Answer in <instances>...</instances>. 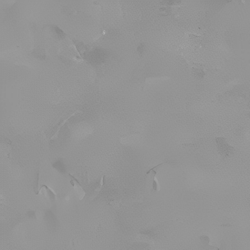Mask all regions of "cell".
Listing matches in <instances>:
<instances>
[{
	"instance_id": "1",
	"label": "cell",
	"mask_w": 250,
	"mask_h": 250,
	"mask_svg": "<svg viewBox=\"0 0 250 250\" xmlns=\"http://www.w3.org/2000/svg\"><path fill=\"white\" fill-rule=\"evenodd\" d=\"M165 163V162H164L157 165L150 169L147 173V186L152 188V190L153 191H159L160 190V185L157 177H156L157 174L156 170L161 165H163Z\"/></svg>"
},
{
	"instance_id": "2",
	"label": "cell",
	"mask_w": 250,
	"mask_h": 250,
	"mask_svg": "<svg viewBox=\"0 0 250 250\" xmlns=\"http://www.w3.org/2000/svg\"><path fill=\"white\" fill-rule=\"evenodd\" d=\"M69 176L71 178L70 184L72 185L73 188L76 190V193L78 195L79 198L80 200H82L85 196L86 193L84 190L83 189L82 185L80 184V183L78 180L77 179L72 175L71 174H69Z\"/></svg>"
},
{
	"instance_id": "3",
	"label": "cell",
	"mask_w": 250,
	"mask_h": 250,
	"mask_svg": "<svg viewBox=\"0 0 250 250\" xmlns=\"http://www.w3.org/2000/svg\"><path fill=\"white\" fill-rule=\"evenodd\" d=\"M80 112H81L80 111H76V112H74V113L70 114V116H68V117H67V118L65 119L64 120H63V121H62V122H61V124H60V125H59V126L58 127L55 133L53 134V135H52L51 137H50V139L53 140L56 139L57 138L58 136V134H59V133H60V131H61L62 128L64 126V125H65L66 123H67V122H68V121H69V120L71 118L73 117V116L76 115V114L80 113Z\"/></svg>"
},
{
	"instance_id": "4",
	"label": "cell",
	"mask_w": 250,
	"mask_h": 250,
	"mask_svg": "<svg viewBox=\"0 0 250 250\" xmlns=\"http://www.w3.org/2000/svg\"><path fill=\"white\" fill-rule=\"evenodd\" d=\"M104 178H105L104 175L101 177L98 183L97 184V185L96 188L94 189V190L92 191V194H91V197L92 198V199H94L101 192L103 186H104Z\"/></svg>"
},
{
	"instance_id": "5",
	"label": "cell",
	"mask_w": 250,
	"mask_h": 250,
	"mask_svg": "<svg viewBox=\"0 0 250 250\" xmlns=\"http://www.w3.org/2000/svg\"><path fill=\"white\" fill-rule=\"evenodd\" d=\"M43 188L45 189V191L47 192V195H48L50 201L52 202L55 201L57 195L54 191V190H52L51 188H50L49 186L44 185V184H43V185H41V187H40V190H41Z\"/></svg>"
},
{
	"instance_id": "6",
	"label": "cell",
	"mask_w": 250,
	"mask_h": 250,
	"mask_svg": "<svg viewBox=\"0 0 250 250\" xmlns=\"http://www.w3.org/2000/svg\"><path fill=\"white\" fill-rule=\"evenodd\" d=\"M39 180H40V170L38 169L37 170L36 176L35 179L34 183V187L33 190L34 192L36 195H38L40 192V187H39Z\"/></svg>"
},
{
	"instance_id": "7",
	"label": "cell",
	"mask_w": 250,
	"mask_h": 250,
	"mask_svg": "<svg viewBox=\"0 0 250 250\" xmlns=\"http://www.w3.org/2000/svg\"><path fill=\"white\" fill-rule=\"evenodd\" d=\"M83 182L86 185H88L89 184V180L88 178V174H87V170L85 171L84 174H83Z\"/></svg>"
},
{
	"instance_id": "8",
	"label": "cell",
	"mask_w": 250,
	"mask_h": 250,
	"mask_svg": "<svg viewBox=\"0 0 250 250\" xmlns=\"http://www.w3.org/2000/svg\"><path fill=\"white\" fill-rule=\"evenodd\" d=\"M217 250H220V249H219V248H217Z\"/></svg>"
}]
</instances>
